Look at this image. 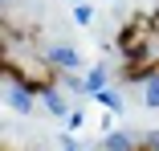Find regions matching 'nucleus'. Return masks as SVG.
<instances>
[{
    "mask_svg": "<svg viewBox=\"0 0 159 151\" xmlns=\"http://www.w3.org/2000/svg\"><path fill=\"white\" fill-rule=\"evenodd\" d=\"M4 98H8V106L16 114H33L37 110V90H29L20 82H4Z\"/></svg>",
    "mask_w": 159,
    "mask_h": 151,
    "instance_id": "1",
    "label": "nucleus"
},
{
    "mask_svg": "<svg viewBox=\"0 0 159 151\" xmlns=\"http://www.w3.org/2000/svg\"><path fill=\"white\" fill-rule=\"evenodd\" d=\"M45 57H49L57 70H78V49H74V45H66V41L49 45V49H45Z\"/></svg>",
    "mask_w": 159,
    "mask_h": 151,
    "instance_id": "2",
    "label": "nucleus"
},
{
    "mask_svg": "<svg viewBox=\"0 0 159 151\" xmlns=\"http://www.w3.org/2000/svg\"><path fill=\"white\" fill-rule=\"evenodd\" d=\"M82 90H86V94H102V90H106V70L94 66V70L82 78Z\"/></svg>",
    "mask_w": 159,
    "mask_h": 151,
    "instance_id": "3",
    "label": "nucleus"
},
{
    "mask_svg": "<svg viewBox=\"0 0 159 151\" xmlns=\"http://www.w3.org/2000/svg\"><path fill=\"white\" fill-rule=\"evenodd\" d=\"M45 110H49L53 118H70V114H74V110H70V102L61 98L57 90H49V94H45Z\"/></svg>",
    "mask_w": 159,
    "mask_h": 151,
    "instance_id": "4",
    "label": "nucleus"
},
{
    "mask_svg": "<svg viewBox=\"0 0 159 151\" xmlns=\"http://www.w3.org/2000/svg\"><path fill=\"white\" fill-rule=\"evenodd\" d=\"M143 106L147 110H159V74L143 82Z\"/></svg>",
    "mask_w": 159,
    "mask_h": 151,
    "instance_id": "5",
    "label": "nucleus"
},
{
    "mask_svg": "<svg viewBox=\"0 0 159 151\" xmlns=\"http://www.w3.org/2000/svg\"><path fill=\"white\" fill-rule=\"evenodd\" d=\"M74 21H78L82 29H90V21H94V8H90V4H82V0H78V4H74Z\"/></svg>",
    "mask_w": 159,
    "mask_h": 151,
    "instance_id": "6",
    "label": "nucleus"
},
{
    "mask_svg": "<svg viewBox=\"0 0 159 151\" xmlns=\"http://www.w3.org/2000/svg\"><path fill=\"white\" fill-rule=\"evenodd\" d=\"M94 98H98V102H102L106 110H122V98L114 94V90H102V94H94Z\"/></svg>",
    "mask_w": 159,
    "mask_h": 151,
    "instance_id": "7",
    "label": "nucleus"
}]
</instances>
